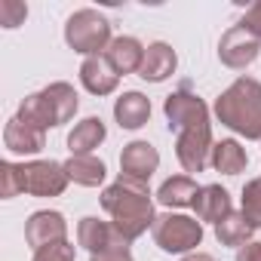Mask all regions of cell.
I'll return each instance as SVG.
<instances>
[{"label":"cell","instance_id":"f546056e","mask_svg":"<svg viewBox=\"0 0 261 261\" xmlns=\"http://www.w3.org/2000/svg\"><path fill=\"white\" fill-rule=\"evenodd\" d=\"M237 261H261V243H246L237 252Z\"/></svg>","mask_w":261,"mask_h":261},{"label":"cell","instance_id":"9c48e42d","mask_svg":"<svg viewBox=\"0 0 261 261\" xmlns=\"http://www.w3.org/2000/svg\"><path fill=\"white\" fill-rule=\"evenodd\" d=\"M160 166V154L154 145L148 142H129L120 154V175L136 178V181H148Z\"/></svg>","mask_w":261,"mask_h":261},{"label":"cell","instance_id":"8fae6325","mask_svg":"<svg viewBox=\"0 0 261 261\" xmlns=\"http://www.w3.org/2000/svg\"><path fill=\"white\" fill-rule=\"evenodd\" d=\"M105 59L117 74H139L145 62V46L136 37H114L111 46L105 49Z\"/></svg>","mask_w":261,"mask_h":261},{"label":"cell","instance_id":"44dd1931","mask_svg":"<svg viewBox=\"0 0 261 261\" xmlns=\"http://www.w3.org/2000/svg\"><path fill=\"white\" fill-rule=\"evenodd\" d=\"M197 191H200V188H197V181H194L191 175H172V178H166V181L160 185L157 200H160L163 206L181 209V206H194Z\"/></svg>","mask_w":261,"mask_h":261},{"label":"cell","instance_id":"484cf974","mask_svg":"<svg viewBox=\"0 0 261 261\" xmlns=\"http://www.w3.org/2000/svg\"><path fill=\"white\" fill-rule=\"evenodd\" d=\"M28 19V7L19 0H0V25L4 28H19Z\"/></svg>","mask_w":261,"mask_h":261},{"label":"cell","instance_id":"d6986e66","mask_svg":"<svg viewBox=\"0 0 261 261\" xmlns=\"http://www.w3.org/2000/svg\"><path fill=\"white\" fill-rule=\"evenodd\" d=\"M65 172L71 181H77L83 188H98L108 175L105 163L92 154H71V160H65Z\"/></svg>","mask_w":261,"mask_h":261},{"label":"cell","instance_id":"4dcf8cb0","mask_svg":"<svg viewBox=\"0 0 261 261\" xmlns=\"http://www.w3.org/2000/svg\"><path fill=\"white\" fill-rule=\"evenodd\" d=\"M181 261H215L212 255H206V252H188Z\"/></svg>","mask_w":261,"mask_h":261},{"label":"cell","instance_id":"9a60e30c","mask_svg":"<svg viewBox=\"0 0 261 261\" xmlns=\"http://www.w3.org/2000/svg\"><path fill=\"white\" fill-rule=\"evenodd\" d=\"M114 117L123 129H142L151 117V101L142 92H123L114 101Z\"/></svg>","mask_w":261,"mask_h":261},{"label":"cell","instance_id":"5b68a950","mask_svg":"<svg viewBox=\"0 0 261 261\" xmlns=\"http://www.w3.org/2000/svg\"><path fill=\"white\" fill-rule=\"evenodd\" d=\"M154 243L169 252V255H181V252H194L200 243H203V224L200 218H191V215H172V212H163L154 218Z\"/></svg>","mask_w":261,"mask_h":261},{"label":"cell","instance_id":"cb8c5ba5","mask_svg":"<svg viewBox=\"0 0 261 261\" xmlns=\"http://www.w3.org/2000/svg\"><path fill=\"white\" fill-rule=\"evenodd\" d=\"M243 215L255 230L261 227V175L243 188Z\"/></svg>","mask_w":261,"mask_h":261},{"label":"cell","instance_id":"83f0119b","mask_svg":"<svg viewBox=\"0 0 261 261\" xmlns=\"http://www.w3.org/2000/svg\"><path fill=\"white\" fill-rule=\"evenodd\" d=\"M89 261H133V252H129V243L120 237L117 243H111L105 252H95Z\"/></svg>","mask_w":261,"mask_h":261},{"label":"cell","instance_id":"ba28073f","mask_svg":"<svg viewBox=\"0 0 261 261\" xmlns=\"http://www.w3.org/2000/svg\"><path fill=\"white\" fill-rule=\"evenodd\" d=\"M65 233H68V221H65L62 212H53V209L34 212V215L28 218V224H25V240H28V246H31L34 252L43 249V246L62 243Z\"/></svg>","mask_w":261,"mask_h":261},{"label":"cell","instance_id":"e0dca14e","mask_svg":"<svg viewBox=\"0 0 261 261\" xmlns=\"http://www.w3.org/2000/svg\"><path fill=\"white\" fill-rule=\"evenodd\" d=\"M40 92H43V98H46V105H49V114H53V123H56V126L68 123V120L77 114V92H74L71 83L59 80V83H49V86L40 89Z\"/></svg>","mask_w":261,"mask_h":261},{"label":"cell","instance_id":"3957f363","mask_svg":"<svg viewBox=\"0 0 261 261\" xmlns=\"http://www.w3.org/2000/svg\"><path fill=\"white\" fill-rule=\"evenodd\" d=\"M215 117L243 139H261V83L255 77H237L215 98Z\"/></svg>","mask_w":261,"mask_h":261},{"label":"cell","instance_id":"ffe728a7","mask_svg":"<svg viewBox=\"0 0 261 261\" xmlns=\"http://www.w3.org/2000/svg\"><path fill=\"white\" fill-rule=\"evenodd\" d=\"M105 136H108V129H105L101 117H86L71 129L68 148H71V154H92V148H98L105 142Z\"/></svg>","mask_w":261,"mask_h":261},{"label":"cell","instance_id":"6da1fadb","mask_svg":"<svg viewBox=\"0 0 261 261\" xmlns=\"http://www.w3.org/2000/svg\"><path fill=\"white\" fill-rule=\"evenodd\" d=\"M169 129H178L175 142V157L185 172H203L212 154V123H209V108L203 98L191 95L188 89H178L166 95L163 101Z\"/></svg>","mask_w":261,"mask_h":261},{"label":"cell","instance_id":"7a4b0ae2","mask_svg":"<svg viewBox=\"0 0 261 261\" xmlns=\"http://www.w3.org/2000/svg\"><path fill=\"white\" fill-rule=\"evenodd\" d=\"M101 206L114 218L111 227L126 243L139 240L148 227H154V218H157L148 181H136V178H126V175H120L114 185H108L101 191Z\"/></svg>","mask_w":261,"mask_h":261},{"label":"cell","instance_id":"2e32d148","mask_svg":"<svg viewBox=\"0 0 261 261\" xmlns=\"http://www.w3.org/2000/svg\"><path fill=\"white\" fill-rule=\"evenodd\" d=\"M120 240V233L108 224V221H101V218H95V215H86V218H80V224H77V243L83 246V249H89L92 255L95 252H105L111 243H117Z\"/></svg>","mask_w":261,"mask_h":261},{"label":"cell","instance_id":"52a82bcc","mask_svg":"<svg viewBox=\"0 0 261 261\" xmlns=\"http://www.w3.org/2000/svg\"><path fill=\"white\" fill-rule=\"evenodd\" d=\"M261 53V37H255L249 28L243 25H233L221 34V43H218V59L221 65L233 68V71H243L249 68Z\"/></svg>","mask_w":261,"mask_h":261},{"label":"cell","instance_id":"603a6c76","mask_svg":"<svg viewBox=\"0 0 261 261\" xmlns=\"http://www.w3.org/2000/svg\"><path fill=\"white\" fill-rule=\"evenodd\" d=\"M22 123H28V126H34V129H40V133H46V129H53L56 123H53V114H49V105H46V98H43V92H34V95H28L22 105H19V114H16Z\"/></svg>","mask_w":261,"mask_h":261},{"label":"cell","instance_id":"8992f818","mask_svg":"<svg viewBox=\"0 0 261 261\" xmlns=\"http://www.w3.org/2000/svg\"><path fill=\"white\" fill-rule=\"evenodd\" d=\"M22 166V178H25V194L34 197H59L68 188V172L65 163L56 160H31V163H19Z\"/></svg>","mask_w":261,"mask_h":261},{"label":"cell","instance_id":"ac0fdd59","mask_svg":"<svg viewBox=\"0 0 261 261\" xmlns=\"http://www.w3.org/2000/svg\"><path fill=\"white\" fill-rule=\"evenodd\" d=\"M209 163H212V169L221 172V175H240V172L246 169L249 157H246V151L240 148V142H233V139H221V142L212 145Z\"/></svg>","mask_w":261,"mask_h":261},{"label":"cell","instance_id":"f1b7e54d","mask_svg":"<svg viewBox=\"0 0 261 261\" xmlns=\"http://www.w3.org/2000/svg\"><path fill=\"white\" fill-rule=\"evenodd\" d=\"M240 25H243V28H249L255 37H261V0L246 10V16H243V22H240Z\"/></svg>","mask_w":261,"mask_h":261},{"label":"cell","instance_id":"d4e9b609","mask_svg":"<svg viewBox=\"0 0 261 261\" xmlns=\"http://www.w3.org/2000/svg\"><path fill=\"white\" fill-rule=\"evenodd\" d=\"M16 194H25V178L19 163H0V197L10 200Z\"/></svg>","mask_w":261,"mask_h":261},{"label":"cell","instance_id":"4316f807","mask_svg":"<svg viewBox=\"0 0 261 261\" xmlns=\"http://www.w3.org/2000/svg\"><path fill=\"white\" fill-rule=\"evenodd\" d=\"M34 261H74V243L62 240V243L43 246V249L34 252Z\"/></svg>","mask_w":261,"mask_h":261},{"label":"cell","instance_id":"277c9868","mask_svg":"<svg viewBox=\"0 0 261 261\" xmlns=\"http://www.w3.org/2000/svg\"><path fill=\"white\" fill-rule=\"evenodd\" d=\"M65 40L74 53H83L86 59L101 56V49L111 46V22L98 10H77L65 22Z\"/></svg>","mask_w":261,"mask_h":261},{"label":"cell","instance_id":"4fadbf2b","mask_svg":"<svg viewBox=\"0 0 261 261\" xmlns=\"http://www.w3.org/2000/svg\"><path fill=\"white\" fill-rule=\"evenodd\" d=\"M4 145H7V151H13V154H40L46 142H43V133H40V129H34V126L22 123L19 117H13V120L7 123V129H4Z\"/></svg>","mask_w":261,"mask_h":261},{"label":"cell","instance_id":"7c38bea8","mask_svg":"<svg viewBox=\"0 0 261 261\" xmlns=\"http://www.w3.org/2000/svg\"><path fill=\"white\" fill-rule=\"evenodd\" d=\"M175 65H178L175 49H172L169 43L157 40V43H151V46L145 49V62H142L139 77H142V80H151V83H163L166 77L175 74Z\"/></svg>","mask_w":261,"mask_h":261},{"label":"cell","instance_id":"30bf717a","mask_svg":"<svg viewBox=\"0 0 261 261\" xmlns=\"http://www.w3.org/2000/svg\"><path fill=\"white\" fill-rule=\"evenodd\" d=\"M80 83L92 92V95H111L120 83V74L111 68V62L105 56H89L80 65Z\"/></svg>","mask_w":261,"mask_h":261},{"label":"cell","instance_id":"7402d4cb","mask_svg":"<svg viewBox=\"0 0 261 261\" xmlns=\"http://www.w3.org/2000/svg\"><path fill=\"white\" fill-rule=\"evenodd\" d=\"M252 233H255V227L246 221L243 212H227V215L215 224V237H218L221 246H240V249H243Z\"/></svg>","mask_w":261,"mask_h":261},{"label":"cell","instance_id":"5bb4252c","mask_svg":"<svg viewBox=\"0 0 261 261\" xmlns=\"http://www.w3.org/2000/svg\"><path fill=\"white\" fill-rule=\"evenodd\" d=\"M194 212H197L200 221H212V224H218L227 212H233V209H230V194H227L221 185H206V188L197 191Z\"/></svg>","mask_w":261,"mask_h":261}]
</instances>
